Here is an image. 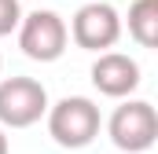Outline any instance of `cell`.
Returning a JSON list of instances; mask_svg holds the SVG:
<instances>
[{
  "label": "cell",
  "instance_id": "1",
  "mask_svg": "<svg viewBox=\"0 0 158 154\" xmlns=\"http://www.w3.org/2000/svg\"><path fill=\"white\" fill-rule=\"evenodd\" d=\"M48 136L66 147V151H81L88 147L99 128H103V117H99V107L88 99V95H63L59 103H48Z\"/></svg>",
  "mask_w": 158,
  "mask_h": 154
},
{
  "label": "cell",
  "instance_id": "2",
  "mask_svg": "<svg viewBox=\"0 0 158 154\" xmlns=\"http://www.w3.org/2000/svg\"><path fill=\"white\" fill-rule=\"evenodd\" d=\"M19 48L26 59L33 63H55L63 59L66 44H70V30H66V18L59 11H48V7H37L30 15H22L19 22Z\"/></svg>",
  "mask_w": 158,
  "mask_h": 154
},
{
  "label": "cell",
  "instance_id": "3",
  "mask_svg": "<svg viewBox=\"0 0 158 154\" xmlns=\"http://www.w3.org/2000/svg\"><path fill=\"white\" fill-rule=\"evenodd\" d=\"M107 136L110 143L125 154H143L155 147L158 140V114L147 99H121L114 114L107 121Z\"/></svg>",
  "mask_w": 158,
  "mask_h": 154
},
{
  "label": "cell",
  "instance_id": "4",
  "mask_svg": "<svg viewBox=\"0 0 158 154\" xmlns=\"http://www.w3.org/2000/svg\"><path fill=\"white\" fill-rule=\"evenodd\" d=\"M48 114V88L37 77H4L0 81V128H30Z\"/></svg>",
  "mask_w": 158,
  "mask_h": 154
},
{
  "label": "cell",
  "instance_id": "5",
  "mask_svg": "<svg viewBox=\"0 0 158 154\" xmlns=\"http://www.w3.org/2000/svg\"><path fill=\"white\" fill-rule=\"evenodd\" d=\"M66 30H70V37H74L77 48L103 55L121 37V15L114 11V4H107V0H88V4H81L74 11V18H70Z\"/></svg>",
  "mask_w": 158,
  "mask_h": 154
},
{
  "label": "cell",
  "instance_id": "6",
  "mask_svg": "<svg viewBox=\"0 0 158 154\" xmlns=\"http://www.w3.org/2000/svg\"><path fill=\"white\" fill-rule=\"evenodd\" d=\"M140 63L125 51H103L96 63H92V84L99 95L107 99H129L136 88H140Z\"/></svg>",
  "mask_w": 158,
  "mask_h": 154
},
{
  "label": "cell",
  "instance_id": "7",
  "mask_svg": "<svg viewBox=\"0 0 158 154\" xmlns=\"http://www.w3.org/2000/svg\"><path fill=\"white\" fill-rule=\"evenodd\" d=\"M129 37L140 48H158V0H132V7H129Z\"/></svg>",
  "mask_w": 158,
  "mask_h": 154
},
{
  "label": "cell",
  "instance_id": "8",
  "mask_svg": "<svg viewBox=\"0 0 158 154\" xmlns=\"http://www.w3.org/2000/svg\"><path fill=\"white\" fill-rule=\"evenodd\" d=\"M22 22V4L19 0H0V37L15 33Z\"/></svg>",
  "mask_w": 158,
  "mask_h": 154
},
{
  "label": "cell",
  "instance_id": "9",
  "mask_svg": "<svg viewBox=\"0 0 158 154\" xmlns=\"http://www.w3.org/2000/svg\"><path fill=\"white\" fill-rule=\"evenodd\" d=\"M0 154H11V140H7V132L0 128Z\"/></svg>",
  "mask_w": 158,
  "mask_h": 154
},
{
  "label": "cell",
  "instance_id": "10",
  "mask_svg": "<svg viewBox=\"0 0 158 154\" xmlns=\"http://www.w3.org/2000/svg\"><path fill=\"white\" fill-rule=\"evenodd\" d=\"M0 66H4V59H0Z\"/></svg>",
  "mask_w": 158,
  "mask_h": 154
}]
</instances>
